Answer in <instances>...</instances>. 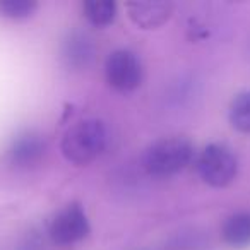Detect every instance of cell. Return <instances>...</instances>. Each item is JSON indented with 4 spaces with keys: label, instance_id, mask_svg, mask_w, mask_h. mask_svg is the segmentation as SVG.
<instances>
[{
    "label": "cell",
    "instance_id": "cell-9",
    "mask_svg": "<svg viewBox=\"0 0 250 250\" xmlns=\"http://www.w3.org/2000/svg\"><path fill=\"white\" fill-rule=\"evenodd\" d=\"M83 11L91 24L103 28L115 21L117 5L113 0H87L83 4Z\"/></svg>",
    "mask_w": 250,
    "mask_h": 250
},
{
    "label": "cell",
    "instance_id": "cell-11",
    "mask_svg": "<svg viewBox=\"0 0 250 250\" xmlns=\"http://www.w3.org/2000/svg\"><path fill=\"white\" fill-rule=\"evenodd\" d=\"M65 59L69 60L70 65L76 67H86L87 62L93 57V46H91L89 40L83 35H74L70 36V40L67 42L65 48Z\"/></svg>",
    "mask_w": 250,
    "mask_h": 250
},
{
    "label": "cell",
    "instance_id": "cell-10",
    "mask_svg": "<svg viewBox=\"0 0 250 250\" xmlns=\"http://www.w3.org/2000/svg\"><path fill=\"white\" fill-rule=\"evenodd\" d=\"M229 124L242 134H250V89L238 93L229 104Z\"/></svg>",
    "mask_w": 250,
    "mask_h": 250
},
{
    "label": "cell",
    "instance_id": "cell-6",
    "mask_svg": "<svg viewBox=\"0 0 250 250\" xmlns=\"http://www.w3.org/2000/svg\"><path fill=\"white\" fill-rule=\"evenodd\" d=\"M45 153L46 143L43 139V136L29 130V132L18 136L11 143V146L7 149V163L12 168L26 170V168L38 165L45 158Z\"/></svg>",
    "mask_w": 250,
    "mask_h": 250
},
{
    "label": "cell",
    "instance_id": "cell-3",
    "mask_svg": "<svg viewBox=\"0 0 250 250\" xmlns=\"http://www.w3.org/2000/svg\"><path fill=\"white\" fill-rule=\"evenodd\" d=\"M197 171L202 182L216 188L229 185L238 173V160L225 144H209L197 158Z\"/></svg>",
    "mask_w": 250,
    "mask_h": 250
},
{
    "label": "cell",
    "instance_id": "cell-1",
    "mask_svg": "<svg viewBox=\"0 0 250 250\" xmlns=\"http://www.w3.org/2000/svg\"><path fill=\"white\" fill-rule=\"evenodd\" d=\"M106 141L108 134L103 122L98 118H84L67 129L60 149L70 163L87 165L103 153Z\"/></svg>",
    "mask_w": 250,
    "mask_h": 250
},
{
    "label": "cell",
    "instance_id": "cell-5",
    "mask_svg": "<svg viewBox=\"0 0 250 250\" xmlns=\"http://www.w3.org/2000/svg\"><path fill=\"white\" fill-rule=\"evenodd\" d=\"M50 236L59 245H72L84 240L91 231L89 219L83 206L72 202L60 209L50 221Z\"/></svg>",
    "mask_w": 250,
    "mask_h": 250
},
{
    "label": "cell",
    "instance_id": "cell-12",
    "mask_svg": "<svg viewBox=\"0 0 250 250\" xmlns=\"http://www.w3.org/2000/svg\"><path fill=\"white\" fill-rule=\"evenodd\" d=\"M38 4L35 0H2L0 12L11 19H26L36 11Z\"/></svg>",
    "mask_w": 250,
    "mask_h": 250
},
{
    "label": "cell",
    "instance_id": "cell-8",
    "mask_svg": "<svg viewBox=\"0 0 250 250\" xmlns=\"http://www.w3.org/2000/svg\"><path fill=\"white\" fill-rule=\"evenodd\" d=\"M223 242L233 249H245L250 245V212L240 211L226 218L221 228Z\"/></svg>",
    "mask_w": 250,
    "mask_h": 250
},
{
    "label": "cell",
    "instance_id": "cell-2",
    "mask_svg": "<svg viewBox=\"0 0 250 250\" xmlns=\"http://www.w3.org/2000/svg\"><path fill=\"white\" fill-rule=\"evenodd\" d=\"M192 158H194V146L190 141L173 136L151 144L144 153L143 165L151 177L165 178L180 173L190 163Z\"/></svg>",
    "mask_w": 250,
    "mask_h": 250
},
{
    "label": "cell",
    "instance_id": "cell-4",
    "mask_svg": "<svg viewBox=\"0 0 250 250\" xmlns=\"http://www.w3.org/2000/svg\"><path fill=\"white\" fill-rule=\"evenodd\" d=\"M106 83L120 93H129L139 87L143 81V67L137 55L130 50H115L104 63Z\"/></svg>",
    "mask_w": 250,
    "mask_h": 250
},
{
    "label": "cell",
    "instance_id": "cell-7",
    "mask_svg": "<svg viewBox=\"0 0 250 250\" xmlns=\"http://www.w3.org/2000/svg\"><path fill=\"white\" fill-rule=\"evenodd\" d=\"M127 11L129 18L134 21V24L143 29H154L163 26L173 12L171 2H160V0H134L127 2Z\"/></svg>",
    "mask_w": 250,
    "mask_h": 250
}]
</instances>
